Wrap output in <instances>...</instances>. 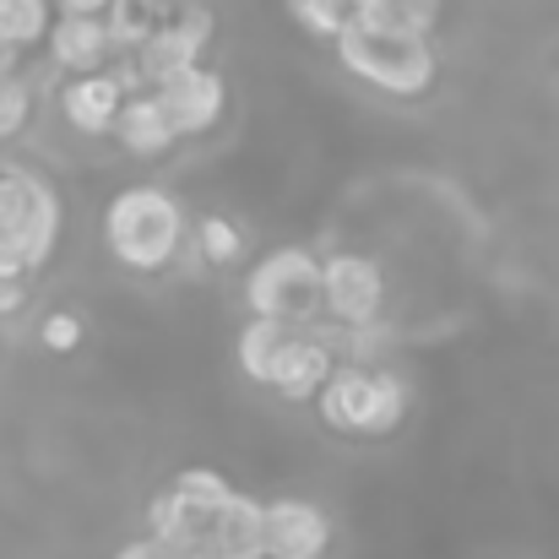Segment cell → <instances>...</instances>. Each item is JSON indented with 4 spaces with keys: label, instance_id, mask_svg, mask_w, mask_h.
<instances>
[{
    "label": "cell",
    "instance_id": "obj_1",
    "mask_svg": "<svg viewBox=\"0 0 559 559\" xmlns=\"http://www.w3.org/2000/svg\"><path fill=\"white\" fill-rule=\"evenodd\" d=\"M332 49L359 82H370L374 93H391V98H424L440 76L429 38L385 22L380 11H354V22L332 38Z\"/></svg>",
    "mask_w": 559,
    "mask_h": 559
},
{
    "label": "cell",
    "instance_id": "obj_2",
    "mask_svg": "<svg viewBox=\"0 0 559 559\" xmlns=\"http://www.w3.org/2000/svg\"><path fill=\"white\" fill-rule=\"evenodd\" d=\"M186 234V212L164 186H131L104 206V245L131 272H164L180 255Z\"/></svg>",
    "mask_w": 559,
    "mask_h": 559
},
{
    "label": "cell",
    "instance_id": "obj_3",
    "mask_svg": "<svg viewBox=\"0 0 559 559\" xmlns=\"http://www.w3.org/2000/svg\"><path fill=\"white\" fill-rule=\"evenodd\" d=\"M245 305H250V316L283 321L294 332L310 326L321 316V255L305 245L266 250L245 277Z\"/></svg>",
    "mask_w": 559,
    "mask_h": 559
},
{
    "label": "cell",
    "instance_id": "obj_4",
    "mask_svg": "<svg viewBox=\"0 0 559 559\" xmlns=\"http://www.w3.org/2000/svg\"><path fill=\"white\" fill-rule=\"evenodd\" d=\"M60 239V195L38 169L5 164L0 169V245L22 255L27 272H38L55 255Z\"/></svg>",
    "mask_w": 559,
    "mask_h": 559
},
{
    "label": "cell",
    "instance_id": "obj_5",
    "mask_svg": "<svg viewBox=\"0 0 559 559\" xmlns=\"http://www.w3.org/2000/svg\"><path fill=\"white\" fill-rule=\"evenodd\" d=\"M380 310H385V272L374 255H359V250L321 255V316L337 332L374 326Z\"/></svg>",
    "mask_w": 559,
    "mask_h": 559
},
{
    "label": "cell",
    "instance_id": "obj_6",
    "mask_svg": "<svg viewBox=\"0 0 559 559\" xmlns=\"http://www.w3.org/2000/svg\"><path fill=\"white\" fill-rule=\"evenodd\" d=\"M206 44H212V11L206 5H180L142 38V49H131V60H136V71H142V82L153 93V87L175 82L180 71L201 66Z\"/></svg>",
    "mask_w": 559,
    "mask_h": 559
},
{
    "label": "cell",
    "instance_id": "obj_7",
    "mask_svg": "<svg viewBox=\"0 0 559 559\" xmlns=\"http://www.w3.org/2000/svg\"><path fill=\"white\" fill-rule=\"evenodd\" d=\"M332 549V516L316 500L277 495L261 500V555L266 559H326Z\"/></svg>",
    "mask_w": 559,
    "mask_h": 559
},
{
    "label": "cell",
    "instance_id": "obj_8",
    "mask_svg": "<svg viewBox=\"0 0 559 559\" xmlns=\"http://www.w3.org/2000/svg\"><path fill=\"white\" fill-rule=\"evenodd\" d=\"M153 98H158L164 120L175 126V136L186 142V136H206V131L223 120V109H228V82L201 60V66L180 71L175 82L153 87Z\"/></svg>",
    "mask_w": 559,
    "mask_h": 559
},
{
    "label": "cell",
    "instance_id": "obj_9",
    "mask_svg": "<svg viewBox=\"0 0 559 559\" xmlns=\"http://www.w3.org/2000/svg\"><path fill=\"white\" fill-rule=\"evenodd\" d=\"M337 370V354L321 343V332L310 326V332H288V343H283V354H277V365H272V391L277 396H288V402H316V391L326 385V374Z\"/></svg>",
    "mask_w": 559,
    "mask_h": 559
},
{
    "label": "cell",
    "instance_id": "obj_10",
    "mask_svg": "<svg viewBox=\"0 0 559 559\" xmlns=\"http://www.w3.org/2000/svg\"><path fill=\"white\" fill-rule=\"evenodd\" d=\"M44 44H49V60L71 76H93V71L115 66V44H109L104 16H55Z\"/></svg>",
    "mask_w": 559,
    "mask_h": 559
},
{
    "label": "cell",
    "instance_id": "obj_11",
    "mask_svg": "<svg viewBox=\"0 0 559 559\" xmlns=\"http://www.w3.org/2000/svg\"><path fill=\"white\" fill-rule=\"evenodd\" d=\"M126 98H131V93L115 82V71H93V76H71V82L60 87V115H66V126L82 131V136H109Z\"/></svg>",
    "mask_w": 559,
    "mask_h": 559
},
{
    "label": "cell",
    "instance_id": "obj_12",
    "mask_svg": "<svg viewBox=\"0 0 559 559\" xmlns=\"http://www.w3.org/2000/svg\"><path fill=\"white\" fill-rule=\"evenodd\" d=\"M365 407H370V365H337L326 374V385L316 391V413L332 435L365 440Z\"/></svg>",
    "mask_w": 559,
    "mask_h": 559
},
{
    "label": "cell",
    "instance_id": "obj_13",
    "mask_svg": "<svg viewBox=\"0 0 559 559\" xmlns=\"http://www.w3.org/2000/svg\"><path fill=\"white\" fill-rule=\"evenodd\" d=\"M109 136H115L120 153H131V158H164V153H175V142H180L153 93H131V98L120 104V120H115Z\"/></svg>",
    "mask_w": 559,
    "mask_h": 559
},
{
    "label": "cell",
    "instance_id": "obj_14",
    "mask_svg": "<svg viewBox=\"0 0 559 559\" xmlns=\"http://www.w3.org/2000/svg\"><path fill=\"white\" fill-rule=\"evenodd\" d=\"M206 538L223 559H266L261 555V500L234 489V500L206 522Z\"/></svg>",
    "mask_w": 559,
    "mask_h": 559
},
{
    "label": "cell",
    "instance_id": "obj_15",
    "mask_svg": "<svg viewBox=\"0 0 559 559\" xmlns=\"http://www.w3.org/2000/svg\"><path fill=\"white\" fill-rule=\"evenodd\" d=\"M288 332H294V326L266 321V316H250V321L239 326L234 354H239V370H245V380H255V385H266V380H272V365H277V354H283Z\"/></svg>",
    "mask_w": 559,
    "mask_h": 559
},
{
    "label": "cell",
    "instance_id": "obj_16",
    "mask_svg": "<svg viewBox=\"0 0 559 559\" xmlns=\"http://www.w3.org/2000/svg\"><path fill=\"white\" fill-rule=\"evenodd\" d=\"M407 418V380L385 365L370 370V407H365V440H385L396 435Z\"/></svg>",
    "mask_w": 559,
    "mask_h": 559
},
{
    "label": "cell",
    "instance_id": "obj_17",
    "mask_svg": "<svg viewBox=\"0 0 559 559\" xmlns=\"http://www.w3.org/2000/svg\"><path fill=\"white\" fill-rule=\"evenodd\" d=\"M169 0H115L109 11H104V27H109V44H115V55H131V49H142V38L169 16L164 11Z\"/></svg>",
    "mask_w": 559,
    "mask_h": 559
},
{
    "label": "cell",
    "instance_id": "obj_18",
    "mask_svg": "<svg viewBox=\"0 0 559 559\" xmlns=\"http://www.w3.org/2000/svg\"><path fill=\"white\" fill-rule=\"evenodd\" d=\"M169 489L180 495V506H186L190 516H201V522H212V516L234 500V484H228L217 467H186Z\"/></svg>",
    "mask_w": 559,
    "mask_h": 559
},
{
    "label": "cell",
    "instance_id": "obj_19",
    "mask_svg": "<svg viewBox=\"0 0 559 559\" xmlns=\"http://www.w3.org/2000/svg\"><path fill=\"white\" fill-rule=\"evenodd\" d=\"M49 0H0V49L22 55L49 33Z\"/></svg>",
    "mask_w": 559,
    "mask_h": 559
},
{
    "label": "cell",
    "instance_id": "obj_20",
    "mask_svg": "<svg viewBox=\"0 0 559 559\" xmlns=\"http://www.w3.org/2000/svg\"><path fill=\"white\" fill-rule=\"evenodd\" d=\"M195 250H201V261H212V266H234V261L245 255V228H239L234 217H223V212H206V217L195 223Z\"/></svg>",
    "mask_w": 559,
    "mask_h": 559
},
{
    "label": "cell",
    "instance_id": "obj_21",
    "mask_svg": "<svg viewBox=\"0 0 559 559\" xmlns=\"http://www.w3.org/2000/svg\"><path fill=\"white\" fill-rule=\"evenodd\" d=\"M354 11H359L354 0H288V16H294L310 38H326V44L354 22Z\"/></svg>",
    "mask_w": 559,
    "mask_h": 559
},
{
    "label": "cell",
    "instance_id": "obj_22",
    "mask_svg": "<svg viewBox=\"0 0 559 559\" xmlns=\"http://www.w3.org/2000/svg\"><path fill=\"white\" fill-rule=\"evenodd\" d=\"M27 120H33V82L22 71H11V76H0V142L22 136Z\"/></svg>",
    "mask_w": 559,
    "mask_h": 559
},
{
    "label": "cell",
    "instance_id": "obj_23",
    "mask_svg": "<svg viewBox=\"0 0 559 559\" xmlns=\"http://www.w3.org/2000/svg\"><path fill=\"white\" fill-rule=\"evenodd\" d=\"M38 343L49 354H76L82 348V316L76 310H49L44 326H38Z\"/></svg>",
    "mask_w": 559,
    "mask_h": 559
},
{
    "label": "cell",
    "instance_id": "obj_24",
    "mask_svg": "<svg viewBox=\"0 0 559 559\" xmlns=\"http://www.w3.org/2000/svg\"><path fill=\"white\" fill-rule=\"evenodd\" d=\"M27 288L33 283H0V316H16L27 305Z\"/></svg>",
    "mask_w": 559,
    "mask_h": 559
},
{
    "label": "cell",
    "instance_id": "obj_25",
    "mask_svg": "<svg viewBox=\"0 0 559 559\" xmlns=\"http://www.w3.org/2000/svg\"><path fill=\"white\" fill-rule=\"evenodd\" d=\"M115 559H169V555H164V544H153V538H131L126 549H115Z\"/></svg>",
    "mask_w": 559,
    "mask_h": 559
},
{
    "label": "cell",
    "instance_id": "obj_26",
    "mask_svg": "<svg viewBox=\"0 0 559 559\" xmlns=\"http://www.w3.org/2000/svg\"><path fill=\"white\" fill-rule=\"evenodd\" d=\"M60 5V16H104L115 0H55Z\"/></svg>",
    "mask_w": 559,
    "mask_h": 559
},
{
    "label": "cell",
    "instance_id": "obj_27",
    "mask_svg": "<svg viewBox=\"0 0 559 559\" xmlns=\"http://www.w3.org/2000/svg\"><path fill=\"white\" fill-rule=\"evenodd\" d=\"M354 5H359V11H374V5H385V0H354Z\"/></svg>",
    "mask_w": 559,
    "mask_h": 559
}]
</instances>
